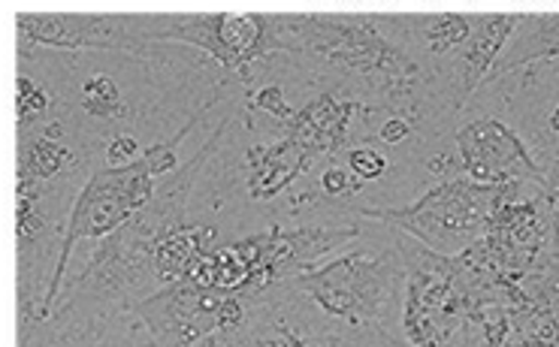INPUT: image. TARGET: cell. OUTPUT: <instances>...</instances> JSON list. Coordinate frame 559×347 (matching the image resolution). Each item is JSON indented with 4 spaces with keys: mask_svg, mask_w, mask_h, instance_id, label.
<instances>
[{
    "mask_svg": "<svg viewBox=\"0 0 559 347\" xmlns=\"http://www.w3.org/2000/svg\"><path fill=\"white\" fill-rule=\"evenodd\" d=\"M209 109H212V104L200 106V112L188 118L182 130H176L169 140L155 142L152 148H145L143 155L128 167H104L85 181V188L79 191L73 212L67 218L64 239L58 244V260H55L52 278H49V287H46V296H43V309H39L37 321H46L58 306V299H61L64 272L73 248L79 242H85V239L92 242V239L112 236L152 203V196L157 191V179L179 172V155H176L179 142L197 128L200 116L209 112Z\"/></svg>",
    "mask_w": 559,
    "mask_h": 347,
    "instance_id": "6da1fadb",
    "label": "cell"
},
{
    "mask_svg": "<svg viewBox=\"0 0 559 347\" xmlns=\"http://www.w3.org/2000/svg\"><path fill=\"white\" fill-rule=\"evenodd\" d=\"M278 27L290 37V55H312L330 70L376 91L393 109L412 104L424 82L420 64L378 31L372 15H278Z\"/></svg>",
    "mask_w": 559,
    "mask_h": 347,
    "instance_id": "7a4b0ae2",
    "label": "cell"
},
{
    "mask_svg": "<svg viewBox=\"0 0 559 347\" xmlns=\"http://www.w3.org/2000/svg\"><path fill=\"white\" fill-rule=\"evenodd\" d=\"M294 290L306 294L314 309L330 321H342L357 330H378L388 335L393 321H403L405 266L396 244L384 251L352 248L336 258L299 272Z\"/></svg>",
    "mask_w": 559,
    "mask_h": 347,
    "instance_id": "3957f363",
    "label": "cell"
},
{
    "mask_svg": "<svg viewBox=\"0 0 559 347\" xmlns=\"http://www.w3.org/2000/svg\"><path fill=\"white\" fill-rule=\"evenodd\" d=\"M493 196V184H478L466 176V179H444L412 206L364 208V215L388 224L391 230L412 236L442 258H456L468 251V244L484 232L487 203Z\"/></svg>",
    "mask_w": 559,
    "mask_h": 347,
    "instance_id": "277c9868",
    "label": "cell"
},
{
    "mask_svg": "<svg viewBox=\"0 0 559 347\" xmlns=\"http://www.w3.org/2000/svg\"><path fill=\"white\" fill-rule=\"evenodd\" d=\"M131 311L143 318L155 347H200L218 330L236 333L248 318V302L239 294L209 290L185 278L133 302Z\"/></svg>",
    "mask_w": 559,
    "mask_h": 347,
    "instance_id": "5b68a950",
    "label": "cell"
},
{
    "mask_svg": "<svg viewBox=\"0 0 559 347\" xmlns=\"http://www.w3.org/2000/svg\"><path fill=\"white\" fill-rule=\"evenodd\" d=\"M148 39H173L191 43L209 52L227 73H236L246 82L248 64L261 61L266 55H290L287 43L278 31V15L263 13H188L167 15L164 27L152 31Z\"/></svg>",
    "mask_w": 559,
    "mask_h": 347,
    "instance_id": "8992f818",
    "label": "cell"
},
{
    "mask_svg": "<svg viewBox=\"0 0 559 347\" xmlns=\"http://www.w3.org/2000/svg\"><path fill=\"white\" fill-rule=\"evenodd\" d=\"M148 19L133 15H79V13H22L15 19L22 49L27 43L61 49V52H124L140 55L148 43Z\"/></svg>",
    "mask_w": 559,
    "mask_h": 347,
    "instance_id": "52a82bcc",
    "label": "cell"
},
{
    "mask_svg": "<svg viewBox=\"0 0 559 347\" xmlns=\"http://www.w3.org/2000/svg\"><path fill=\"white\" fill-rule=\"evenodd\" d=\"M456 152L466 176L478 184L538 179V167L521 136L496 118H478L456 130Z\"/></svg>",
    "mask_w": 559,
    "mask_h": 347,
    "instance_id": "ba28073f",
    "label": "cell"
},
{
    "mask_svg": "<svg viewBox=\"0 0 559 347\" xmlns=\"http://www.w3.org/2000/svg\"><path fill=\"white\" fill-rule=\"evenodd\" d=\"M357 109L360 104H354V100H338L336 94H321L312 104L297 109L282 128H285V136L306 145L314 157L336 155L338 148L348 145Z\"/></svg>",
    "mask_w": 559,
    "mask_h": 347,
    "instance_id": "9c48e42d",
    "label": "cell"
},
{
    "mask_svg": "<svg viewBox=\"0 0 559 347\" xmlns=\"http://www.w3.org/2000/svg\"><path fill=\"white\" fill-rule=\"evenodd\" d=\"M314 164V155L290 136L248 148V196L258 203H270L287 191L299 176H306Z\"/></svg>",
    "mask_w": 559,
    "mask_h": 347,
    "instance_id": "30bf717a",
    "label": "cell"
},
{
    "mask_svg": "<svg viewBox=\"0 0 559 347\" xmlns=\"http://www.w3.org/2000/svg\"><path fill=\"white\" fill-rule=\"evenodd\" d=\"M521 22L523 15H478L472 37H468L466 46L454 58V73L456 82H460L454 109L466 104L468 97L475 94V88L484 82V76L493 70L502 46H506L508 37L514 34V27L521 25Z\"/></svg>",
    "mask_w": 559,
    "mask_h": 347,
    "instance_id": "8fae6325",
    "label": "cell"
},
{
    "mask_svg": "<svg viewBox=\"0 0 559 347\" xmlns=\"http://www.w3.org/2000/svg\"><path fill=\"white\" fill-rule=\"evenodd\" d=\"M314 318L290 302H254L236 330L242 347H321L314 342Z\"/></svg>",
    "mask_w": 559,
    "mask_h": 347,
    "instance_id": "7c38bea8",
    "label": "cell"
},
{
    "mask_svg": "<svg viewBox=\"0 0 559 347\" xmlns=\"http://www.w3.org/2000/svg\"><path fill=\"white\" fill-rule=\"evenodd\" d=\"M215 227H203V224H173L160 232L152 248V272H155L157 284H176L191 278V272L200 266V260L209 258L215 248Z\"/></svg>",
    "mask_w": 559,
    "mask_h": 347,
    "instance_id": "4fadbf2b",
    "label": "cell"
},
{
    "mask_svg": "<svg viewBox=\"0 0 559 347\" xmlns=\"http://www.w3.org/2000/svg\"><path fill=\"white\" fill-rule=\"evenodd\" d=\"M403 22L415 27L417 39L427 46V52L432 58H444V55H456L466 46L478 19L463 13H429L412 15V19H403Z\"/></svg>",
    "mask_w": 559,
    "mask_h": 347,
    "instance_id": "5bb4252c",
    "label": "cell"
},
{
    "mask_svg": "<svg viewBox=\"0 0 559 347\" xmlns=\"http://www.w3.org/2000/svg\"><path fill=\"white\" fill-rule=\"evenodd\" d=\"M70 152L61 142L52 136H37V140H22V152H19V172L31 176L37 181L55 179L61 169L67 167Z\"/></svg>",
    "mask_w": 559,
    "mask_h": 347,
    "instance_id": "9a60e30c",
    "label": "cell"
},
{
    "mask_svg": "<svg viewBox=\"0 0 559 347\" xmlns=\"http://www.w3.org/2000/svg\"><path fill=\"white\" fill-rule=\"evenodd\" d=\"M82 94H85V109L92 116H121V94H118V85L109 76H92L82 85Z\"/></svg>",
    "mask_w": 559,
    "mask_h": 347,
    "instance_id": "2e32d148",
    "label": "cell"
},
{
    "mask_svg": "<svg viewBox=\"0 0 559 347\" xmlns=\"http://www.w3.org/2000/svg\"><path fill=\"white\" fill-rule=\"evenodd\" d=\"M49 109V94L39 88L34 79L19 76V97H15V112H19V128L27 130L34 121L46 116Z\"/></svg>",
    "mask_w": 559,
    "mask_h": 347,
    "instance_id": "e0dca14e",
    "label": "cell"
},
{
    "mask_svg": "<svg viewBox=\"0 0 559 347\" xmlns=\"http://www.w3.org/2000/svg\"><path fill=\"white\" fill-rule=\"evenodd\" d=\"M345 160H348V169L357 181H378L388 172V155H381L378 148H369V145L348 148Z\"/></svg>",
    "mask_w": 559,
    "mask_h": 347,
    "instance_id": "ac0fdd59",
    "label": "cell"
},
{
    "mask_svg": "<svg viewBox=\"0 0 559 347\" xmlns=\"http://www.w3.org/2000/svg\"><path fill=\"white\" fill-rule=\"evenodd\" d=\"M360 184H364V181L354 179L352 169L338 167V164H333V167H326L324 172H321V191H324L330 200H345V196H352Z\"/></svg>",
    "mask_w": 559,
    "mask_h": 347,
    "instance_id": "d6986e66",
    "label": "cell"
},
{
    "mask_svg": "<svg viewBox=\"0 0 559 347\" xmlns=\"http://www.w3.org/2000/svg\"><path fill=\"white\" fill-rule=\"evenodd\" d=\"M251 109L270 112V116L278 118L282 124H285L287 118L294 116V109L287 106L285 94H282V85H263V88H258V94L251 97Z\"/></svg>",
    "mask_w": 559,
    "mask_h": 347,
    "instance_id": "ffe728a7",
    "label": "cell"
},
{
    "mask_svg": "<svg viewBox=\"0 0 559 347\" xmlns=\"http://www.w3.org/2000/svg\"><path fill=\"white\" fill-rule=\"evenodd\" d=\"M140 155H143L140 145H136V140L128 136V133H118V136H112V142L106 145V160H109V167H128V164H133Z\"/></svg>",
    "mask_w": 559,
    "mask_h": 347,
    "instance_id": "44dd1931",
    "label": "cell"
},
{
    "mask_svg": "<svg viewBox=\"0 0 559 347\" xmlns=\"http://www.w3.org/2000/svg\"><path fill=\"white\" fill-rule=\"evenodd\" d=\"M408 133H412L408 118L393 116V118H388L381 128H378V140L384 142V145H400L403 140H408Z\"/></svg>",
    "mask_w": 559,
    "mask_h": 347,
    "instance_id": "7402d4cb",
    "label": "cell"
},
{
    "mask_svg": "<svg viewBox=\"0 0 559 347\" xmlns=\"http://www.w3.org/2000/svg\"><path fill=\"white\" fill-rule=\"evenodd\" d=\"M554 128L559 130V109H557V112H554Z\"/></svg>",
    "mask_w": 559,
    "mask_h": 347,
    "instance_id": "603a6c76",
    "label": "cell"
}]
</instances>
